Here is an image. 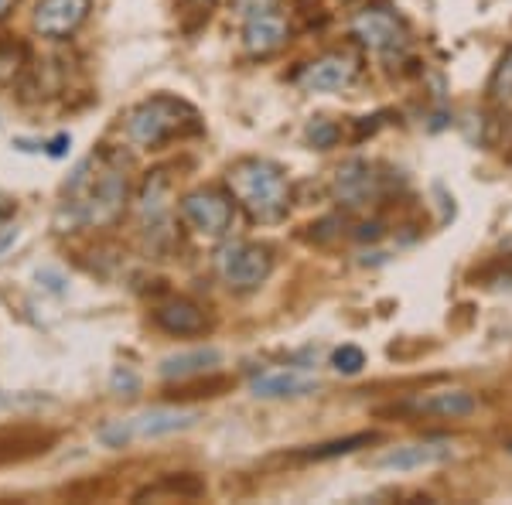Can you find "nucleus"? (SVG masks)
Masks as SVG:
<instances>
[{
    "instance_id": "6",
    "label": "nucleus",
    "mask_w": 512,
    "mask_h": 505,
    "mask_svg": "<svg viewBox=\"0 0 512 505\" xmlns=\"http://www.w3.org/2000/svg\"><path fill=\"white\" fill-rule=\"evenodd\" d=\"M181 219L198 236H226V229L233 226V198L216 188H198L181 198Z\"/></svg>"
},
{
    "instance_id": "22",
    "label": "nucleus",
    "mask_w": 512,
    "mask_h": 505,
    "mask_svg": "<svg viewBox=\"0 0 512 505\" xmlns=\"http://www.w3.org/2000/svg\"><path fill=\"white\" fill-rule=\"evenodd\" d=\"M332 366L338 372H345V376H355V372H362V366H366V355H362L359 345H342L332 355Z\"/></svg>"
},
{
    "instance_id": "4",
    "label": "nucleus",
    "mask_w": 512,
    "mask_h": 505,
    "mask_svg": "<svg viewBox=\"0 0 512 505\" xmlns=\"http://www.w3.org/2000/svg\"><path fill=\"white\" fill-rule=\"evenodd\" d=\"M274 270V253L260 243H226L216 253V273L229 291H256Z\"/></svg>"
},
{
    "instance_id": "13",
    "label": "nucleus",
    "mask_w": 512,
    "mask_h": 505,
    "mask_svg": "<svg viewBox=\"0 0 512 505\" xmlns=\"http://www.w3.org/2000/svg\"><path fill=\"white\" fill-rule=\"evenodd\" d=\"M287 38H291V28H287V21L280 18V14H263V18H250L243 21V48L250 55H274L280 48L287 45Z\"/></svg>"
},
{
    "instance_id": "29",
    "label": "nucleus",
    "mask_w": 512,
    "mask_h": 505,
    "mask_svg": "<svg viewBox=\"0 0 512 505\" xmlns=\"http://www.w3.org/2000/svg\"><path fill=\"white\" fill-rule=\"evenodd\" d=\"M195 4H202V7H209V4H216V0H195Z\"/></svg>"
},
{
    "instance_id": "28",
    "label": "nucleus",
    "mask_w": 512,
    "mask_h": 505,
    "mask_svg": "<svg viewBox=\"0 0 512 505\" xmlns=\"http://www.w3.org/2000/svg\"><path fill=\"white\" fill-rule=\"evenodd\" d=\"M7 212H11V205H7V202H4V198H0V222H4V219H7Z\"/></svg>"
},
{
    "instance_id": "12",
    "label": "nucleus",
    "mask_w": 512,
    "mask_h": 505,
    "mask_svg": "<svg viewBox=\"0 0 512 505\" xmlns=\"http://www.w3.org/2000/svg\"><path fill=\"white\" fill-rule=\"evenodd\" d=\"M454 454L451 441H420V444H403L393 447L390 454L376 458V468H390V471H414V468H431L441 465Z\"/></svg>"
},
{
    "instance_id": "5",
    "label": "nucleus",
    "mask_w": 512,
    "mask_h": 505,
    "mask_svg": "<svg viewBox=\"0 0 512 505\" xmlns=\"http://www.w3.org/2000/svg\"><path fill=\"white\" fill-rule=\"evenodd\" d=\"M198 420L195 410H175V407H158V410H147L140 417L130 420H113L99 430V441L106 447H123L137 437H164V434H178V430H188Z\"/></svg>"
},
{
    "instance_id": "15",
    "label": "nucleus",
    "mask_w": 512,
    "mask_h": 505,
    "mask_svg": "<svg viewBox=\"0 0 512 505\" xmlns=\"http://www.w3.org/2000/svg\"><path fill=\"white\" fill-rule=\"evenodd\" d=\"M417 413L424 417H441V420H461L468 413L478 410V400L465 389H441V393H431V396H420L414 403Z\"/></svg>"
},
{
    "instance_id": "24",
    "label": "nucleus",
    "mask_w": 512,
    "mask_h": 505,
    "mask_svg": "<svg viewBox=\"0 0 512 505\" xmlns=\"http://www.w3.org/2000/svg\"><path fill=\"white\" fill-rule=\"evenodd\" d=\"M233 7L239 18L250 21V18H263V14H274L280 7V0H233Z\"/></svg>"
},
{
    "instance_id": "21",
    "label": "nucleus",
    "mask_w": 512,
    "mask_h": 505,
    "mask_svg": "<svg viewBox=\"0 0 512 505\" xmlns=\"http://www.w3.org/2000/svg\"><path fill=\"white\" fill-rule=\"evenodd\" d=\"M489 96L495 103H509L512 99V48L502 55V62L495 65V72L489 79Z\"/></svg>"
},
{
    "instance_id": "19",
    "label": "nucleus",
    "mask_w": 512,
    "mask_h": 505,
    "mask_svg": "<svg viewBox=\"0 0 512 505\" xmlns=\"http://www.w3.org/2000/svg\"><path fill=\"white\" fill-rule=\"evenodd\" d=\"M205 492V482L195 475H181V478H164L161 485H151L144 492H137V502L144 499H161V495H178V499H198Z\"/></svg>"
},
{
    "instance_id": "10",
    "label": "nucleus",
    "mask_w": 512,
    "mask_h": 505,
    "mask_svg": "<svg viewBox=\"0 0 512 505\" xmlns=\"http://www.w3.org/2000/svg\"><path fill=\"white\" fill-rule=\"evenodd\" d=\"M89 18V0H38L35 28L45 38H65Z\"/></svg>"
},
{
    "instance_id": "25",
    "label": "nucleus",
    "mask_w": 512,
    "mask_h": 505,
    "mask_svg": "<svg viewBox=\"0 0 512 505\" xmlns=\"http://www.w3.org/2000/svg\"><path fill=\"white\" fill-rule=\"evenodd\" d=\"M113 389H127V393H134L137 376L130 369H117V372H113Z\"/></svg>"
},
{
    "instance_id": "3",
    "label": "nucleus",
    "mask_w": 512,
    "mask_h": 505,
    "mask_svg": "<svg viewBox=\"0 0 512 505\" xmlns=\"http://www.w3.org/2000/svg\"><path fill=\"white\" fill-rule=\"evenodd\" d=\"M198 127H202V123H198V113L185 103V99H175V96L144 99V103L127 113V123H123L127 140L134 147H144V151L161 147L164 140H171V137L195 134Z\"/></svg>"
},
{
    "instance_id": "14",
    "label": "nucleus",
    "mask_w": 512,
    "mask_h": 505,
    "mask_svg": "<svg viewBox=\"0 0 512 505\" xmlns=\"http://www.w3.org/2000/svg\"><path fill=\"white\" fill-rule=\"evenodd\" d=\"M154 325H158L161 331H168V335H198V331H205V314L198 304L192 301H168L161 304L158 311H154Z\"/></svg>"
},
{
    "instance_id": "7",
    "label": "nucleus",
    "mask_w": 512,
    "mask_h": 505,
    "mask_svg": "<svg viewBox=\"0 0 512 505\" xmlns=\"http://www.w3.org/2000/svg\"><path fill=\"white\" fill-rule=\"evenodd\" d=\"M352 35L366 48L383 52V55H393V52H400V48H407V28H403V21L386 11V7H366V11L355 14Z\"/></svg>"
},
{
    "instance_id": "23",
    "label": "nucleus",
    "mask_w": 512,
    "mask_h": 505,
    "mask_svg": "<svg viewBox=\"0 0 512 505\" xmlns=\"http://www.w3.org/2000/svg\"><path fill=\"white\" fill-rule=\"evenodd\" d=\"M308 140L315 147H321V151H328V147L338 140V127H335V123H328V120H311L308 123Z\"/></svg>"
},
{
    "instance_id": "9",
    "label": "nucleus",
    "mask_w": 512,
    "mask_h": 505,
    "mask_svg": "<svg viewBox=\"0 0 512 505\" xmlns=\"http://www.w3.org/2000/svg\"><path fill=\"white\" fill-rule=\"evenodd\" d=\"M335 198L345 209H366L379 198V175L366 161H349L335 171Z\"/></svg>"
},
{
    "instance_id": "11",
    "label": "nucleus",
    "mask_w": 512,
    "mask_h": 505,
    "mask_svg": "<svg viewBox=\"0 0 512 505\" xmlns=\"http://www.w3.org/2000/svg\"><path fill=\"white\" fill-rule=\"evenodd\" d=\"M253 396L260 400H294V396H308L318 389V379L304 369H274V372H260L253 376Z\"/></svg>"
},
{
    "instance_id": "8",
    "label": "nucleus",
    "mask_w": 512,
    "mask_h": 505,
    "mask_svg": "<svg viewBox=\"0 0 512 505\" xmlns=\"http://www.w3.org/2000/svg\"><path fill=\"white\" fill-rule=\"evenodd\" d=\"M355 76H359V59L349 52H332L304 65L297 82L308 93H338V89L352 86Z\"/></svg>"
},
{
    "instance_id": "2",
    "label": "nucleus",
    "mask_w": 512,
    "mask_h": 505,
    "mask_svg": "<svg viewBox=\"0 0 512 505\" xmlns=\"http://www.w3.org/2000/svg\"><path fill=\"white\" fill-rule=\"evenodd\" d=\"M233 202L250 215L253 222H277L291 209V185L274 161L263 157H243L226 175Z\"/></svg>"
},
{
    "instance_id": "18",
    "label": "nucleus",
    "mask_w": 512,
    "mask_h": 505,
    "mask_svg": "<svg viewBox=\"0 0 512 505\" xmlns=\"http://www.w3.org/2000/svg\"><path fill=\"white\" fill-rule=\"evenodd\" d=\"M137 209H140V222H144L147 233H151V229H158L164 222V212H168V181H164V178L147 181Z\"/></svg>"
},
{
    "instance_id": "20",
    "label": "nucleus",
    "mask_w": 512,
    "mask_h": 505,
    "mask_svg": "<svg viewBox=\"0 0 512 505\" xmlns=\"http://www.w3.org/2000/svg\"><path fill=\"white\" fill-rule=\"evenodd\" d=\"M373 441H376L373 430H369V434H352V437H342V441H328V444L308 447V451H301V458L304 461H332V458H342V454L359 451V447H366Z\"/></svg>"
},
{
    "instance_id": "27",
    "label": "nucleus",
    "mask_w": 512,
    "mask_h": 505,
    "mask_svg": "<svg viewBox=\"0 0 512 505\" xmlns=\"http://www.w3.org/2000/svg\"><path fill=\"white\" fill-rule=\"evenodd\" d=\"M14 7V0H0V18H7V11Z\"/></svg>"
},
{
    "instance_id": "16",
    "label": "nucleus",
    "mask_w": 512,
    "mask_h": 505,
    "mask_svg": "<svg viewBox=\"0 0 512 505\" xmlns=\"http://www.w3.org/2000/svg\"><path fill=\"white\" fill-rule=\"evenodd\" d=\"M222 355L216 349H195V352H181V355H171V359L161 362V376L164 379H178V383H185V379L192 376H202V372L216 369Z\"/></svg>"
},
{
    "instance_id": "1",
    "label": "nucleus",
    "mask_w": 512,
    "mask_h": 505,
    "mask_svg": "<svg viewBox=\"0 0 512 505\" xmlns=\"http://www.w3.org/2000/svg\"><path fill=\"white\" fill-rule=\"evenodd\" d=\"M123 205H127V175H123L117 157L93 154L65 188V202L55 215V226H59V233L79 226H113L123 215Z\"/></svg>"
},
{
    "instance_id": "26",
    "label": "nucleus",
    "mask_w": 512,
    "mask_h": 505,
    "mask_svg": "<svg viewBox=\"0 0 512 505\" xmlns=\"http://www.w3.org/2000/svg\"><path fill=\"white\" fill-rule=\"evenodd\" d=\"M65 144H69V137H55V140H52V154H55V157L65 154Z\"/></svg>"
},
{
    "instance_id": "17",
    "label": "nucleus",
    "mask_w": 512,
    "mask_h": 505,
    "mask_svg": "<svg viewBox=\"0 0 512 505\" xmlns=\"http://www.w3.org/2000/svg\"><path fill=\"white\" fill-rule=\"evenodd\" d=\"M52 437L48 434H28V430H0V465L4 461H21L31 454L48 451Z\"/></svg>"
}]
</instances>
